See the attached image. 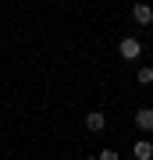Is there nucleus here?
<instances>
[{"mask_svg":"<svg viewBox=\"0 0 153 160\" xmlns=\"http://www.w3.org/2000/svg\"><path fill=\"white\" fill-rule=\"evenodd\" d=\"M132 18H135L139 25H153V7L150 4H135L132 7Z\"/></svg>","mask_w":153,"mask_h":160,"instance_id":"obj_3","label":"nucleus"},{"mask_svg":"<svg viewBox=\"0 0 153 160\" xmlns=\"http://www.w3.org/2000/svg\"><path fill=\"white\" fill-rule=\"evenodd\" d=\"M100 160H118V149H103V153H100Z\"/></svg>","mask_w":153,"mask_h":160,"instance_id":"obj_7","label":"nucleus"},{"mask_svg":"<svg viewBox=\"0 0 153 160\" xmlns=\"http://www.w3.org/2000/svg\"><path fill=\"white\" fill-rule=\"evenodd\" d=\"M135 78L142 82V86H150V82H153V68H150V64H142V68H139V75H135Z\"/></svg>","mask_w":153,"mask_h":160,"instance_id":"obj_6","label":"nucleus"},{"mask_svg":"<svg viewBox=\"0 0 153 160\" xmlns=\"http://www.w3.org/2000/svg\"><path fill=\"white\" fill-rule=\"evenodd\" d=\"M132 153H135V160H153V142L150 139H139V142L132 146Z\"/></svg>","mask_w":153,"mask_h":160,"instance_id":"obj_4","label":"nucleus"},{"mask_svg":"<svg viewBox=\"0 0 153 160\" xmlns=\"http://www.w3.org/2000/svg\"><path fill=\"white\" fill-rule=\"evenodd\" d=\"M103 125H107V118H103L100 110H89V114H85V128L89 132H103Z\"/></svg>","mask_w":153,"mask_h":160,"instance_id":"obj_5","label":"nucleus"},{"mask_svg":"<svg viewBox=\"0 0 153 160\" xmlns=\"http://www.w3.org/2000/svg\"><path fill=\"white\" fill-rule=\"evenodd\" d=\"M118 53H121V61H135L142 53V43L135 39V36H125V39L118 43Z\"/></svg>","mask_w":153,"mask_h":160,"instance_id":"obj_1","label":"nucleus"},{"mask_svg":"<svg viewBox=\"0 0 153 160\" xmlns=\"http://www.w3.org/2000/svg\"><path fill=\"white\" fill-rule=\"evenodd\" d=\"M85 160H100V157H85Z\"/></svg>","mask_w":153,"mask_h":160,"instance_id":"obj_8","label":"nucleus"},{"mask_svg":"<svg viewBox=\"0 0 153 160\" xmlns=\"http://www.w3.org/2000/svg\"><path fill=\"white\" fill-rule=\"evenodd\" d=\"M135 128L146 135V132H153V110L150 107H142V110H135Z\"/></svg>","mask_w":153,"mask_h":160,"instance_id":"obj_2","label":"nucleus"}]
</instances>
